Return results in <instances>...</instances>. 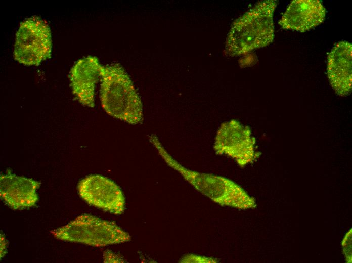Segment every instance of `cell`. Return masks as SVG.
<instances>
[{"label": "cell", "mask_w": 352, "mask_h": 263, "mask_svg": "<svg viewBox=\"0 0 352 263\" xmlns=\"http://www.w3.org/2000/svg\"><path fill=\"white\" fill-rule=\"evenodd\" d=\"M64 241L102 247L128 242L131 236L115 223L83 214L64 226L51 231Z\"/></svg>", "instance_id": "cell-4"}, {"label": "cell", "mask_w": 352, "mask_h": 263, "mask_svg": "<svg viewBox=\"0 0 352 263\" xmlns=\"http://www.w3.org/2000/svg\"><path fill=\"white\" fill-rule=\"evenodd\" d=\"M351 44L342 41L334 46L328 56V78L333 89L340 96H347L351 91Z\"/></svg>", "instance_id": "cell-11"}, {"label": "cell", "mask_w": 352, "mask_h": 263, "mask_svg": "<svg viewBox=\"0 0 352 263\" xmlns=\"http://www.w3.org/2000/svg\"><path fill=\"white\" fill-rule=\"evenodd\" d=\"M277 1L259 2L232 24L226 41L225 53L238 56L267 46L274 38L273 14Z\"/></svg>", "instance_id": "cell-2"}, {"label": "cell", "mask_w": 352, "mask_h": 263, "mask_svg": "<svg viewBox=\"0 0 352 263\" xmlns=\"http://www.w3.org/2000/svg\"><path fill=\"white\" fill-rule=\"evenodd\" d=\"M180 262H216V259L209 257L188 254L183 257Z\"/></svg>", "instance_id": "cell-12"}, {"label": "cell", "mask_w": 352, "mask_h": 263, "mask_svg": "<svg viewBox=\"0 0 352 263\" xmlns=\"http://www.w3.org/2000/svg\"><path fill=\"white\" fill-rule=\"evenodd\" d=\"M326 9L319 0H295L291 2L279 22L282 28L301 32L321 24Z\"/></svg>", "instance_id": "cell-9"}, {"label": "cell", "mask_w": 352, "mask_h": 263, "mask_svg": "<svg viewBox=\"0 0 352 263\" xmlns=\"http://www.w3.org/2000/svg\"><path fill=\"white\" fill-rule=\"evenodd\" d=\"M77 190L80 197L87 204L115 215H120L125 208L124 194L112 180L99 174L81 179Z\"/></svg>", "instance_id": "cell-7"}, {"label": "cell", "mask_w": 352, "mask_h": 263, "mask_svg": "<svg viewBox=\"0 0 352 263\" xmlns=\"http://www.w3.org/2000/svg\"><path fill=\"white\" fill-rule=\"evenodd\" d=\"M40 183L13 174L0 177L1 199L11 208L23 209L34 206L38 201L36 193Z\"/></svg>", "instance_id": "cell-10"}, {"label": "cell", "mask_w": 352, "mask_h": 263, "mask_svg": "<svg viewBox=\"0 0 352 263\" xmlns=\"http://www.w3.org/2000/svg\"><path fill=\"white\" fill-rule=\"evenodd\" d=\"M52 48L51 30L46 21L32 16L21 22L16 34L15 60L25 65H38L51 57Z\"/></svg>", "instance_id": "cell-5"}, {"label": "cell", "mask_w": 352, "mask_h": 263, "mask_svg": "<svg viewBox=\"0 0 352 263\" xmlns=\"http://www.w3.org/2000/svg\"><path fill=\"white\" fill-rule=\"evenodd\" d=\"M149 141L168 166L177 171L195 189L214 202L222 206L238 209L255 207L254 198L232 180L218 175L187 169L167 152L156 135H151Z\"/></svg>", "instance_id": "cell-1"}, {"label": "cell", "mask_w": 352, "mask_h": 263, "mask_svg": "<svg viewBox=\"0 0 352 263\" xmlns=\"http://www.w3.org/2000/svg\"><path fill=\"white\" fill-rule=\"evenodd\" d=\"M100 100L109 115L133 125L143 120L141 99L130 77L119 64L102 66Z\"/></svg>", "instance_id": "cell-3"}, {"label": "cell", "mask_w": 352, "mask_h": 263, "mask_svg": "<svg viewBox=\"0 0 352 263\" xmlns=\"http://www.w3.org/2000/svg\"><path fill=\"white\" fill-rule=\"evenodd\" d=\"M102 65L96 56H88L78 60L70 70L69 78L72 93L82 105H95V89L100 77Z\"/></svg>", "instance_id": "cell-8"}, {"label": "cell", "mask_w": 352, "mask_h": 263, "mask_svg": "<svg viewBox=\"0 0 352 263\" xmlns=\"http://www.w3.org/2000/svg\"><path fill=\"white\" fill-rule=\"evenodd\" d=\"M255 138L250 127L232 119L222 123L213 144L215 153L231 158L241 167L252 163L258 156Z\"/></svg>", "instance_id": "cell-6"}]
</instances>
